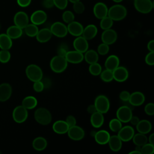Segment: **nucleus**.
Wrapping results in <instances>:
<instances>
[{
    "mask_svg": "<svg viewBox=\"0 0 154 154\" xmlns=\"http://www.w3.org/2000/svg\"><path fill=\"white\" fill-rule=\"evenodd\" d=\"M127 15V10L121 4H116L111 7L108 11V16L113 21H119L124 19Z\"/></svg>",
    "mask_w": 154,
    "mask_h": 154,
    "instance_id": "1",
    "label": "nucleus"
},
{
    "mask_svg": "<svg viewBox=\"0 0 154 154\" xmlns=\"http://www.w3.org/2000/svg\"><path fill=\"white\" fill-rule=\"evenodd\" d=\"M67 66L68 62L63 56L57 55L52 57L50 61V67L56 73L63 72L67 69Z\"/></svg>",
    "mask_w": 154,
    "mask_h": 154,
    "instance_id": "2",
    "label": "nucleus"
},
{
    "mask_svg": "<svg viewBox=\"0 0 154 154\" xmlns=\"http://www.w3.org/2000/svg\"><path fill=\"white\" fill-rule=\"evenodd\" d=\"M34 117L35 120L42 125H48L52 122L51 113L45 108H37L34 112Z\"/></svg>",
    "mask_w": 154,
    "mask_h": 154,
    "instance_id": "3",
    "label": "nucleus"
},
{
    "mask_svg": "<svg viewBox=\"0 0 154 154\" xmlns=\"http://www.w3.org/2000/svg\"><path fill=\"white\" fill-rule=\"evenodd\" d=\"M27 78L32 82L40 81L43 79V71L37 65L31 64L28 65L25 69Z\"/></svg>",
    "mask_w": 154,
    "mask_h": 154,
    "instance_id": "4",
    "label": "nucleus"
},
{
    "mask_svg": "<svg viewBox=\"0 0 154 154\" xmlns=\"http://www.w3.org/2000/svg\"><path fill=\"white\" fill-rule=\"evenodd\" d=\"M94 105L97 111L100 112L103 114L106 113L110 108V102L109 99L107 96L103 94H100L96 97Z\"/></svg>",
    "mask_w": 154,
    "mask_h": 154,
    "instance_id": "5",
    "label": "nucleus"
},
{
    "mask_svg": "<svg viewBox=\"0 0 154 154\" xmlns=\"http://www.w3.org/2000/svg\"><path fill=\"white\" fill-rule=\"evenodd\" d=\"M28 109L22 105L17 106L13 111V119L14 121L17 123H22L25 122L28 118Z\"/></svg>",
    "mask_w": 154,
    "mask_h": 154,
    "instance_id": "6",
    "label": "nucleus"
},
{
    "mask_svg": "<svg viewBox=\"0 0 154 154\" xmlns=\"http://www.w3.org/2000/svg\"><path fill=\"white\" fill-rule=\"evenodd\" d=\"M132 116V109L128 105H122L120 106L116 111L117 118L122 123L129 122Z\"/></svg>",
    "mask_w": 154,
    "mask_h": 154,
    "instance_id": "7",
    "label": "nucleus"
},
{
    "mask_svg": "<svg viewBox=\"0 0 154 154\" xmlns=\"http://www.w3.org/2000/svg\"><path fill=\"white\" fill-rule=\"evenodd\" d=\"M134 4L135 8L143 14L150 13L153 7L151 0H134Z\"/></svg>",
    "mask_w": 154,
    "mask_h": 154,
    "instance_id": "8",
    "label": "nucleus"
},
{
    "mask_svg": "<svg viewBox=\"0 0 154 154\" xmlns=\"http://www.w3.org/2000/svg\"><path fill=\"white\" fill-rule=\"evenodd\" d=\"M50 30L52 35L60 38L66 37L68 33L67 26L61 22H55L52 23Z\"/></svg>",
    "mask_w": 154,
    "mask_h": 154,
    "instance_id": "9",
    "label": "nucleus"
},
{
    "mask_svg": "<svg viewBox=\"0 0 154 154\" xmlns=\"http://www.w3.org/2000/svg\"><path fill=\"white\" fill-rule=\"evenodd\" d=\"M67 133L68 137L73 141H80L82 140L85 136L84 130L76 125L69 127Z\"/></svg>",
    "mask_w": 154,
    "mask_h": 154,
    "instance_id": "10",
    "label": "nucleus"
},
{
    "mask_svg": "<svg viewBox=\"0 0 154 154\" xmlns=\"http://www.w3.org/2000/svg\"><path fill=\"white\" fill-rule=\"evenodd\" d=\"M134 134V129L129 125H126L123 127L122 126L117 132V135L123 142H128L132 140Z\"/></svg>",
    "mask_w": 154,
    "mask_h": 154,
    "instance_id": "11",
    "label": "nucleus"
},
{
    "mask_svg": "<svg viewBox=\"0 0 154 154\" xmlns=\"http://www.w3.org/2000/svg\"><path fill=\"white\" fill-rule=\"evenodd\" d=\"M117 39V34L116 31L111 28L103 30L101 35V40L102 43L108 45L114 43Z\"/></svg>",
    "mask_w": 154,
    "mask_h": 154,
    "instance_id": "12",
    "label": "nucleus"
},
{
    "mask_svg": "<svg viewBox=\"0 0 154 154\" xmlns=\"http://www.w3.org/2000/svg\"><path fill=\"white\" fill-rule=\"evenodd\" d=\"M114 79L119 82H123L127 80L129 77V72L128 69L123 66H119L112 70Z\"/></svg>",
    "mask_w": 154,
    "mask_h": 154,
    "instance_id": "13",
    "label": "nucleus"
},
{
    "mask_svg": "<svg viewBox=\"0 0 154 154\" xmlns=\"http://www.w3.org/2000/svg\"><path fill=\"white\" fill-rule=\"evenodd\" d=\"M68 63L79 64L84 60V54L76 50L68 51L64 56Z\"/></svg>",
    "mask_w": 154,
    "mask_h": 154,
    "instance_id": "14",
    "label": "nucleus"
},
{
    "mask_svg": "<svg viewBox=\"0 0 154 154\" xmlns=\"http://www.w3.org/2000/svg\"><path fill=\"white\" fill-rule=\"evenodd\" d=\"M73 46L75 50L81 53L85 52L88 49L89 46L88 40L82 35L76 37V38L73 40Z\"/></svg>",
    "mask_w": 154,
    "mask_h": 154,
    "instance_id": "15",
    "label": "nucleus"
},
{
    "mask_svg": "<svg viewBox=\"0 0 154 154\" xmlns=\"http://www.w3.org/2000/svg\"><path fill=\"white\" fill-rule=\"evenodd\" d=\"M14 25L23 29L29 23V17L24 11H18L14 16Z\"/></svg>",
    "mask_w": 154,
    "mask_h": 154,
    "instance_id": "16",
    "label": "nucleus"
},
{
    "mask_svg": "<svg viewBox=\"0 0 154 154\" xmlns=\"http://www.w3.org/2000/svg\"><path fill=\"white\" fill-rule=\"evenodd\" d=\"M47 14L43 10H38L34 11L30 17L32 23L36 25L43 24L47 20Z\"/></svg>",
    "mask_w": 154,
    "mask_h": 154,
    "instance_id": "17",
    "label": "nucleus"
},
{
    "mask_svg": "<svg viewBox=\"0 0 154 154\" xmlns=\"http://www.w3.org/2000/svg\"><path fill=\"white\" fill-rule=\"evenodd\" d=\"M145 96L141 91H134L130 94L128 102L132 106H139L143 105L145 101Z\"/></svg>",
    "mask_w": 154,
    "mask_h": 154,
    "instance_id": "18",
    "label": "nucleus"
},
{
    "mask_svg": "<svg viewBox=\"0 0 154 154\" xmlns=\"http://www.w3.org/2000/svg\"><path fill=\"white\" fill-rule=\"evenodd\" d=\"M68 32L73 36L78 37L82 35L84 27L82 25L77 21H72L68 23L67 26Z\"/></svg>",
    "mask_w": 154,
    "mask_h": 154,
    "instance_id": "19",
    "label": "nucleus"
},
{
    "mask_svg": "<svg viewBox=\"0 0 154 154\" xmlns=\"http://www.w3.org/2000/svg\"><path fill=\"white\" fill-rule=\"evenodd\" d=\"M108 8L103 2H99L96 3L93 7L94 15L99 19H101L108 16Z\"/></svg>",
    "mask_w": 154,
    "mask_h": 154,
    "instance_id": "20",
    "label": "nucleus"
},
{
    "mask_svg": "<svg viewBox=\"0 0 154 154\" xmlns=\"http://www.w3.org/2000/svg\"><path fill=\"white\" fill-rule=\"evenodd\" d=\"M109 133L106 130H99L95 132L94 138L95 141L100 145H105L108 144L110 137Z\"/></svg>",
    "mask_w": 154,
    "mask_h": 154,
    "instance_id": "21",
    "label": "nucleus"
},
{
    "mask_svg": "<svg viewBox=\"0 0 154 154\" xmlns=\"http://www.w3.org/2000/svg\"><path fill=\"white\" fill-rule=\"evenodd\" d=\"M12 94V87L8 83L0 84V102H5L10 99Z\"/></svg>",
    "mask_w": 154,
    "mask_h": 154,
    "instance_id": "22",
    "label": "nucleus"
},
{
    "mask_svg": "<svg viewBox=\"0 0 154 154\" xmlns=\"http://www.w3.org/2000/svg\"><path fill=\"white\" fill-rule=\"evenodd\" d=\"M122 141L117 135H113L110 136L108 144L109 149L112 152H119L121 150L122 147Z\"/></svg>",
    "mask_w": 154,
    "mask_h": 154,
    "instance_id": "23",
    "label": "nucleus"
},
{
    "mask_svg": "<svg viewBox=\"0 0 154 154\" xmlns=\"http://www.w3.org/2000/svg\"><path fill=\"white\" fill-rule=\"evenodd\" d=\"M69 126L65 120H59L55 121L52 125L53 131L58 134H66L69 130Z\"/></svg>",
    "mask_w": 154,
    "mask_h": 154,
    "instance_id": "24",
    "label": "nucleus"
},
{
    "mask_svg": "<svg viewBox=\"0 0 154 154\" xmlns=\"http://www.w3.org/2000/svg\"><path fill=\"white\" fill-rule=\"evenodd\" d=\"M52 36V34L50 29L45 28L38 30L37 35H35L36 40L42 43H46L50 40Z\"/></svg>",
    "mask_w": 154,
    "mask_h": 154,
    "instance_id": "25",
    "label": "nucleus"
},
{
    "mask_svg": "<svg viewBox=\"0 0 154 154\" xmlns=\"http://www.w3.org/2000/svg\"><path fill=\"white\" fill-rule=\"evenodd\" d=\"M97 34V28L93 24L88 25L87 26L84 28L82 36L84 37L86 40H90L94 38Z\"/></svg>",
    "mask_w": 154,
    "mask_h": 154,
    "instance_id": "26",
    "label": "nucleus"
},
{
    "mask_svg": "<svg viewBox=\"0 0 154 154\" xmlns=\"http://www.w3.org/2000/svg\"><path fill=\"white\" fill-rule=\"evenodd\" d=\"M104 123V116L102 113L96 111L91 114L90 123L94 128H100Z\"/></svg>",
    "mask_w": 154,
    "mask_h": 154,
    "instance_id": "27",
    "label": "nucleus"
},
{
    "mask_svg": "<svg viewBox=\"0 0 154 154\" xmlns=\"http://www.w3.org/2000/svg\"><path fill=\"white\" fill-rule=\"evenodd\" d=\"M120 64L119 58L116 55H111L106 59L105 61V67L110 70H114Z\"/></svg>",
    "mask_w": 154,
    "mask_h": 154,
    "instance_id": "28",
    "label": "nucleus"
},
{
    "mask_svg": "<svg viewBox=\"0 0 154 154\" xmlns=\"http://www.w3.org/2000/svg\"><path fill=\"white\" fill-rule=\"evenodd\" d=\"M136 129L138 132L147 134L152 130V123L147 120H140L138 123L137 124Z\"/></svg>",
    "mask_w": 154,
    "mask_h": 154,
    "instance_id": "29",
    "label": "nucleus"
},
{
    "mask_svg": "<svg viewBox=\"0 0 154 154\" xmlns=\"http://www.w3.org/2000/svg\"><path fill=\"white\" fill-rule=\"evenodd\" d=\"M48 146L47 140L43 137H38L34 138L32 142L33 149L37 151L44 150Z\"/></svg>",
    "mask_w": 154,
    "mask_h": 154,
    "instance_id": "30",
    "label": "nucleus"
},
{
    "mask_svg": "<svg viewBox=\"0 0 154 154\" xmlns=\"http://www.w3.org/2000/svg\"><path fill=\"white\" fill-rule=\"evenodd\" d=\"M23 29L16 25H12L9 26L6 31V34L11 39H17L20 38L23 34Z\"/></svg>",
    "mask_w": 154,
    "mask_h": 154,
    "instance_id": "31",
    "label": "nucleus"
},
{
    "mask_svg": "<svg viewBox=\"0 0 154 154\" xmlns=\"http://www.w3.org/2000/svg\"><path fill=\"white\" fill-rule=\"evenodd\" d=\"M84 60L89 64L97 63L99 60V55L98 53L93 50L90 49L87 50L85 52H84Z\"/></svg>",
    "mask_w": 154,
    "mask_h": 154,
    "instance_id": "32",
    "label": "nucleus"
},
{
    "mask_svg": "<svg viewBox=\"0 0 154 154\" xmlns=\"http://www.w3.org/2000/svg\"><path fill=\"white\" fill-rule=\"evenodd\" d=\"M37 103V99L33 96H26L22 102V105L27 109H32L35 108Z\"/></svg>",
    "mask_w": 154,
    "mask_h": 154,
    "instance_id": "33",
    "label": "nucleus"
},
{
    "mask_svg": "<svg viewBox=\"0 0 154 154\" xmlns=\"http://www.w3.org/2000/svg\"><path fill=\"white\" fill-rule=\"evenodd\" d=\"M13 45L12 39L5 33L0 34V48L9 50Z\"/></svg>",
    "mask_w": 154,
    "mask_h": 154,
    "instance_id": "34",
    "label": "nucleus"
},
{
    "mask_svg": "<svg viewBox=\"0 0 154 154\" xmlns=\"http://www.w3.org/2000/svg\"><path fill=\"white\" fill-rule=\"evenodd\" d=\"M132 140L135 146H138L140 147L148 142L147 137L146 134L140 132L134 134L132 138Z\"/></svg>",
    "mask_w": 154,
    "mask_h": 154,
    "instance_id": "35",
    "label": "nucleus"
},
{
    "mask_svg": "<svg viewBox=\"0 0 154 154\" xmlns=\"http://www.w3.org/2000/svg\"><path fill=\"white\" fill-rule=\"evenodd\" d=\"M23 29L26 35L30 37H35L39 30L37 25L32 23H28Z\"/></svg>",
    "mask_w": 154,
    "mask_h": 154,
    "instance_id": "36",
    "label": "nucleus"
},
{
    "mask_svg": "<svg viewBox=\"0 0 154 154\" xmlns=\"http://www.w3.org/2000/svg\"><path fill=\"white\" fill-rule=\"evenodd\" d=\"M122 127V123L117 118L112 119L109 122V128L114 132H118Z\"/></svg>",
    "mask_w": 154,
    "mask_h": 154,
    "instance_id": "37",
    "label": "nucleus"
},
{
    "mask_svg": "<svg viewBox=\"0 0 154 154\" xmlns=\"http://www.w3.org/2000/svg\"><path fill=\"white\" fill-rule=\"evenodd\" d=\"M99 75L100 79L105 82H109L114 80L112 70L106 69L105 70L102 71Z\"/></svg>",
    "mask_w": 154,
    "mask_h": 154,
    "instance_id": "38",
    "label": "nucleus"
},
{
    "mask_svg": "<svg viewBox=\"0 0 154 154\" xmlns=\"http://www.w3.org/2000/svg\"><path fill=\"white\" fill-rule=\"evenodd\" d=\"M88 70L90 74L93 76H98L100 74L101 72L102 71V68L101 65L97 63H94L93 64H90L88 67Z\"/></svg>",
    "mask_w": 154,
    "mask_h": 154,
    "instance_id": "39",
    "label": "nucleus"
},
{
    "mask_svg": "<svg viewBox=\"0 0 154 154\" xmlns=\"http://www.w3.org/2000/svg\"><path fill=\"white\" fill-rule=\"evenodd\" d=\"M113 25V20L108 16L100 19V27L103 30L109 29Z\"/></svg>",
    "mask_w": 154,
    "mask_h": 154,
    "instance_id": "40",
    "label": "nucleus"
},
{
    "mask_svg": "<svg viewBox=\"0 0 154 154\" xmlns=\"http://www.w3.org/2000/svg\"><path fill=\"white\" fill-rule=\"evenodd\" d=\"M141 154H152L154 152V146L152 144L147 143L141 147Z\"/></svg>",
    "mask_w": 154,
    "mask_h": 154,
    "instance_id": "41",
    "label": "nucleus"
},
{
    "mask_svg": "<svg viewBox=\"0 0 154 154\" xmlns=\"http://www.w3.org/2000/svg\"><path fill=\"white\" fill-rule=\"evenodd\" d=\"M62 19L65 23L68 24L74 20L75 16H74V14L71 11L66 10L63 12L62 14Z\"/></svg>",
    "mask_w": 154,
    "mask_h": 154,
    "instance_id": "42",
    "label": "nucleus"
},
{
    "mask_svg": "<svg viewBox=\"0 0 154 154\" xmlns=\"http://www.w3.org/2000/svg\"><path fill=\"white\" fill-rule=\"evenodd\" d=\"M11 58V54L8 50L1 49L0 51V62L1 63H8Z\"/></svg>",
    "mask_w": 154,
    "mask_h": 154,
    "instance_id": "43",
    "label": "nucleus"
},
{
    "mask_svg": "<svg viewBox=\"0 0 154 154\" xmlns=\"http://www.w3.org/2000/svg\"><path fill=\"white\" fill-rule=\"evenodd\" d=\"M73 4V10L77 14H82L85 10V6L84 4L80 1H77Z\"/></svg>",
    "mask_w": 154,
    "mask_h": 154,
    "instance_id": "44",
    "label": "nucleus"
},
{
    "mask_svg": "<svg viewBox=\"0 0 154 154\" xmlns=\"http://www.w3.org/2000/svg\"><path fill=\"white\" fill-rule=\"evenodd\" d=\"M109 51V45L107 44H105L104 43H100L97 46V53L98 54H100L101 55H105L108 53Z\"/></svg>",
    "mask_w": 154,
    "mask_h": 154,
    "instance_id": "45",
    "label": "nucleus"
},
{
    "mask_svg": "<svg viewBox=\"0 0 154 154\" xmlns=\"http://www.w3.org/2000/svg\"><path fill=\"white\" fill-rule=\"evenodd\" d=\"M54 6L60 10L65 9L68 4V0H53Z\"/></svg>",
    "mask_w": 154,
    "mask_h": 154,
    "instance_id": "46",
    "label": "nucleus"
},
{
    "mask_svg": "<svg viewBox=\"0 0 154 154\" xmlns=\"http://www.w3.org/2000/svg\"><path fill=\"white\" fill-rule=\"evenodd\" d=\"M44 88H45V85L43 81H42V80L34 82L33 89L35 92L40 93L44 90Z\"/></svg>",
    "mask_w": 154,
    "mask_h": 154,
    "instance_id": "47",
    "label": "nucleus"
},
{
    "mask_svg": "<svg viewBox=\"0 0 154 154\" xmlns=\"http://www.w3.org/2000/svg\"><path fill=\"white\" fill-rule=\"evenodd\" d=\"M144 112L148 116H153L154 114V103L150 102L144 106Z\"/></svg>",
    "mask_w": 154,
    "mask_h": 154,
    "instance_id": "48",
    "label": "nucleus"
},
{
    "mask_svg": "<svg viewBox=\"0 0 154 154\" xmlns=\"http://www.w3.org/2000/svg\"><path fill=\"white\" fill-rule=\"evenodd\" d=\"M145 62L149 66L154 64V52H149L145 57Z\"/></svg>",
    "mask_w": 154,
    "mask_h": 154,
    "instance_id": "49",
    "label": "nucleus"
},
{
    "mask_svg": "<svg viewBox=\"0 0 154 154\" xmlns=\"http://www.w3.org/2000/svg\"><path fill=\"white\" fill-rule=\"evenodd\" d=\"M130 96V93L126 90H123L120 92L119 94V98L123 102H128Z\"/></svg>",
    "mask_w": 154,
    "mask_h": 154,
    "instance_id": "50",
    "label": "nucleus"
},
{
    "mask_svg": "<svg viewBox=\"0 0 154 154\" xmlns=\"http://www.w3.org/2000/svg\"><path fill=\"white\" fill-rule=\"evenodd\" d=\"M68 51V47L64 44L61 45L57 50V54L58 55L64 57L67 52Z\"/></svg>",
    "mask_w": 154,
    "mask_h": 154,
    "instance_id": "51",
    "label": "nucleus"
},
{
    "mask_svg": "<svg viewBox=\"0 0 154 154\" xmlns=\"http://www.w3.org/2000/svg\"><path fill=\"white\" fill-rule=\"evenodd\" d=\"M65 121L67 123V125H69V127H71V126H75L76 125V120L75 117L72 115L68 116L66 117Z\"/></svg>",
    "mask_w": 154,
    "mask_h": 154,
    "instance_id": "52",
    "label": "nucleus"
},
{
    "mask_svg": "<svg viewBox=\"0 0 154 154\" xmlns=\"http://www.w3.org/2000/svg\"><path fill=\"white\" fill-rule=\"evenodd\" d=\"M42 5L46 8H51L54 6L53 0H43Z\"/></svg>",
    "mask_w": 154,
    "mask_h": 154,
    "instance_id": "53",
    "label": "nucleus"
},
{
    "mask_svg": "<svg viewBox=\"0 0 154 154\" xmlns=\"http://www.w3.org/2000/svg\"><path fill=\"white\" fill-rule=\"evenodd\" d=\"M31 2V0H17V4L22 7H26Z\"/></svg>",
    "mask_w": 154,
    "mask_h": 154,
    "instance_id": "54",
    "label": "nucleus"
},
{
    "mask_svg": "<svg viewBox=\"0 0 154 154\" xmlns=\"http://www.w3.org/2000/svg\"><path fill=\"white\" fill-rule=\"evenodd\" d=\"M139 121H140V119L138 118V117L132 115L131 118L130 119V120H129V122H130L132 125L136 126Z\"/></svg>",
    "mask_w": 154,
    "mask_h": 154,
    "instance_id": "55",
    "label": "nucleus"
},
{
    "mask_svg": "<svg viewBox=\"0 0 154 154\" xmlns=\"http://www.w3.org/2000/svg\"><path fill=\"white\" fill-rule=\"evenodd\" d=\"M147 48L149 52H154V40H151L148 42L147 45Z\"/></svg>",
    "mask_w": 154,
    "mask_h": 154,
    "instance_id": "56",
    "label": "nucleus"
},
{
    "mask_svg": "<svg viewBox=\"0 0 154 154\" xmlns=\"http://www.w3.org/2000/svg\"><path fill=\"white\" fill-rule=\"evenodd\" d=\"M87 111L89 114H92L93 113H94V112H95L96 111H97V110H96V108L94 105V104H91V105H90L88 106V107H87Z\"/></svg>",
    "mask_w": 154,
    "mask_h": 154,
    "instance_id": "57",
    "label": "nucleus"
},
{
    "mask_svg": "<svg viewBox=\"0 0 154 154\" xmlns=\"http://www.w3.org/2000/svg\"><path fill=\"white\" fill-rule=\"evenodd\" d=\"M147 140H148V141H149V143L152 144H154V134H153V133L149 135V138H147Z\"/></svg>",
    "mask_w": 154,
    "mask_h": 154,
    "instance_id": "58",
    "label": "nucleus"
},
{
    "mask_svg": "<svg viewBox=\"0 0 154 154\" xmlns=\"http://www.w3.org/2000/svg\"><path fill=\"white\" fill-rule=\"evenodd\" d=\"M132 153L141 154V152H140V151H138V150H132V151H131V152H130L129 153V154H132Z\"/></svg>",
    "mask_w": 154,
    "mask_h": 154,
    "instance_id": "59",
    "label": "nucleus"
},
{
    "mask_svg": "<svg viewBox=\"0 0 154 154\" xmlns=\"http://www.w3.org/2000/svg\"><path fill=\"white\" fill-rule=\"evenodd\" d=\"M68 1H69L70 2H72V3H74V2H77V1H80V0H68Z\"/></svg>",
    "mask_w": 154,
    "mask_h": 154,
    "instance_id": "60",
    "label": "nucleus"
},
{
    "mask_svg": "<svg viewBox=\"0 0 154 154\" xmlns=\"http://www.w3.org/2000/svg\"><path fill=\"white\" fill-rule=\"evenodd\" d=\"M114 2H117V3H119V2H122L123 0H112Z\"/></svg>",
    "mask_w": 154,
    "mask_h": 154,
    "instance_id": "61",
    "label": "nucleus"
}]
</instances>
